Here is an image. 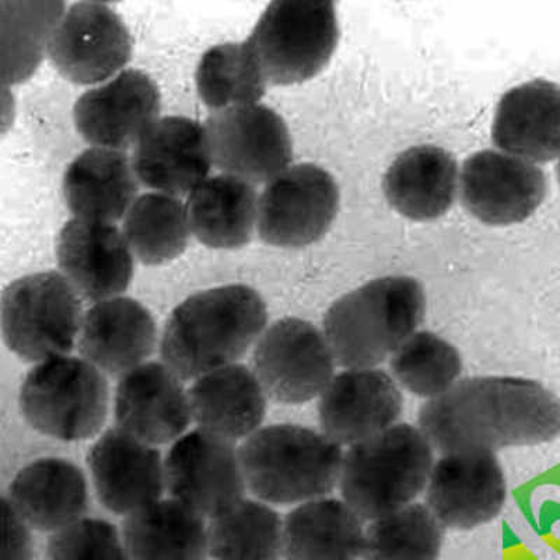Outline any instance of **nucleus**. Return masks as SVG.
Here are the masks:
<instances>
[{"mask_svg": "<svg viewBox=\"0 0 560 560\" xmlns=\"http://www.w3.org/2000/svg\"><path fill=\"white\" fill-rule=\"evenodd\" d=\"M419 427L443 454L535 446L559 436L560 399L533 380L465 378L423 405Z\"/></svg>", "mask_w": 560, "mask_h": 560, "instance_id": "nucleus-1", "label": "nucleus"}, {"mask_svg": "<svg viewBox=\"0 0 560 560\" xmlns=\"http://www.w3.org/2000/svg\"><path fill=\"white\" fill-rule=\"evenodd\" d=\"M267 325V304L247 284L202 290L170 314L160 339V357L183 382H194L238 363Z\"/></svg>", "mask_w": 560, "mask_h": 560, "instance_id": "nucleus-2", "label": "nucleus"}, {"mask_svg": "<svg viewBox=\"0 0 560 560\" xmlns=\"http://www.w3.org/2000/svg\"><path fill=\"white\" fill-rule=\"evenodd\" d=\"M424 314L427 296L417 279L378 278L338 299L323 332L339 366L373 369L417 332Z\"/></svg>", "mask_w": 560, "mask_h": 560, "instance_id": "nucleus-3", "label": "nucleus"}, {"mask_svg": "<svg viewBox=\"0 0 560 560\" xmlns=\"http://www.w3.org/2000/svg\"><path fill=\"white\" fill-rule=\"evenodd\" d=\"M238 453L248 492L269 504L323 499L341 478V446L299 424L261 428L240 444Z\"/></svg>", "mask_w": 560, "mask_h": 560, "instance_id": "nucleus-4", "label": "nucleus"}, {"mask_svg": "<svg viewBox=\"0 0 560 560\" xmlns=\"http://www.w3.org/2000/svg\"><path fill=\"white\" fill-rule=\"evenodd\" d=\"M432 469V446L422 430L395 424L349 448L339 488L362 522H374L409 506L428 487Z\"/></svg>", "mask_w": 560, "mask_h": 560, "instance_id": "nucleus-5", "label": "nucleus"}, {"mask_svg": "<svg viewBox=\"0 0 560 560\" xmlns=\"http://www.w3.org/2000/svg\"><path fill=\"white\" fill-rule=\"evenodd\" d=\"M20 411L35 432L61 442L96 438L107 422V376L82 357L34 364L20 387Z\"/></svg>", "mask_w": 560, "mask_h": 560, "instance_id": "nucleus-6", "label": "nucleus"}, {"mask_svg": "<svg viewBox=\"0 0 560 560\" xmlns=\"http://www.w3.org/2000/svg\"><path fill=\"white\" fill-rule=\"evenodd\" d=\"M82 298L61 272L26 275L2 294V335L10 352L28 363L65 357L78 347Z\"/></svg>", "mask_w": 560, "mask_h": 560, "instance_id": "nucleus-7", "label": "nucleus"}, {"mask_svg": "<svg viewBox=\"0 0 560 560\" xmlns=\"http://www.w3.org/2000/svg\"><path fill=\"white\" fill-rule=\"evenodd\" d=\"M247 39L269 84L307 82L337 49V9L331 2L277 0L264 10Z\"/></svg>", "mask_w": 560, "mask_h": 560, "instance_id": "nucleus-8", "label": "nucleus"}, {"mask_svg": "<svg viewBox=\"0 0 560 560\" xmlns=\"http://www.w3.org/2000/svg\"><path fill=\"white\" fill-rule=\"evenodd\" d=\"M339 202L331 173L317 164H292L259 194L258 236L273 247H308L331 229Z\"/></svg>", "mask_w": 560, "mask_h": 560, "instance_id": "nucleus-9", "label": "nucleus"}, {"mask_svg": "<svg viewBox=\"0 0 560 560\" xmlns=\"http://www.w3.org/2000/svg\"><path fill=\"white\" fill-rule=\"evenodd\" d=\"M335 363L324 332L302 318L278 319L254 347V373L268 398L279 404H304L322 395L335 377Z\"/></svg>", "mask_w": 560, "mask_h": 560, "instance_id": "nucleus-10", "label": "nucleus"}, {"mask_svg": "<svg viewBox=\"0 0 560 560\" xmlns=\"http://www.w3.org/2000/svg\"><path fill=\"white\" fill-rule=\"evenodd\" d=\"M208 142L213 167L245 182L268 184L292 166L293 143L287 122L262 103L210 113Z\"/></svg>", "mask_w": 560, "mask_h": 560, "instance_id": "nucleus-11", "label": "nucleus"}, {"mask_svg": "<svg viewBox=\"0 0 560 560\" xmlns=\"http://www.w3.org/2000/svg\"><path fill=\"white\" fill-rule=\"evenodd\" d=\"M47 55L69 82L97 86L117 77L131 61V34L108 4L73 3L58 20Z\"/></svg>", "mask_w": 560, "mask_h": 560, "instance_id": "nucleus-12", "label": "nucleus"}, {"mask_svg": "<svg viewBox=\"0 0 560 560\" xmlns=\"http://www.w3.org/2000/svg\"><path fill=\"white\" fill-rule=\"evenodd\" d=\"M164 474L170 498L210 520L243 500L247 490L236 443L198 428L172 444Z\"/></svg>", "mask_w": 560, "mask_h": 560, "instance_id": "nucleus-13", "label": "nucleus"}, {"mask_svg": "<svg viewBox=\"0 0 560 560\" xmlns=\"http://www.w3.org/2000/svg\"><path fill=\"white\" fill-rule=\"evenodd\" d=\"M547 192V174L538 164L502 150L472 154L459 174L464 208L489 226H509L532 218Z\"/></svg>", "mask_w": 560, "mask_h": 560, "instance_id": "nucleus-14", "label": "nucleus"}, {"mask_svg": "<svg viewBox=\"0 0 560 560\" xmlns=\"http://www.w3.org/2000/svg\"><path fill=\"white\" fill-rule=\"evenodd\" d=\"M160 107L158 84L140 70L125 69L84 92L74 103L73 119L92 147L127 152L158 121Z\"/></svg>", "mask_w": 560, "mask_h": 560, "instance_id": "nucleus-15", "label": "nucleus"}, {"mask_svg": "<svg viewBox=\"0 0 560 560\" xmlns=\"http://www.w3.org/2000/svg\"><path fill=\"white\" fill-rule=\"evenodd\" d=\"M506 494V479L493 453H452L434 465L427 503L443 527L471 529L497 517Z\"/></svg>", "mask_w": 560, "mask_h": 560, "instance_id": "nucleus-16", "label": "nucleus"}, {"mask_svg": "<svg viewBox=\"0 0 560 560\" xmlns=\"http://www.w3.org/2000/svg\"><path fill=\"white\" fill-rule=\"evenodd\" d=\"M88 464L100 503L117 516L127 517L166 492L162 454L117 427L93 444Z\"/></svg>", "mask_w": 560, "mask_h": 560, "instance_id": "nucleus-17", "label": "nucleus"}, {"mask_svg": "<svg viewBox=\"0 0 560 560\" xmlns=\"http://www.w3.org/2000/svg\"><path fill=\"white\" fill-rule=\"evenodd\" d=\"M402 405L401 389L383 370H345L319 395V427L339 446H353L393 428Z\"/></svg>", "mask_w": 560, "mask_h": 560, "instance_id": "nucleus-18", "label": "nucleus"}, {"mask_svg": "<svg viewBox=\"0 0 560 560\" xmlns=\"http://www.w3.org/2000/svg\"><path fill=\"white\" fill-rule=\"evenodd\" d=\"M117 428L152 446L174 443L194 422L184 382L163 362H147L118 378Z\"/></svg>", "mask_w": 560, "mask_h": 560, "instance_id": "nucleus-19", "label": "nucleus"}, {"mask_svg": "<svg viewBox=\"0 0 560 560\" xmlns=\"http://www.w3.org/2000/svg\"><path fill=\"white\" fill-rule=\"evenodd\" d=\"M57 259L79 296L93 304L124 296L132 282L135 257L117 224L70 219L58 236Z\"/></svg>", "mask_w": 560, "mask_h": 560, "instance_id": "nucleus-20", "label": "nucleus"}, {"mask_svg": "<svg viewBox=\"0 0 560 560\" xmlns=\"http://www.w3.org/2000/svg\"><path fill=\"white\" fill-rule=\"evenodd\" d=\"M132 164L150 191L188 197L213 168L207 128L197 119L160 117L135 144Z\"/></svg>", "mask_w": 560, "mask_h": 560, "instance_id": "nucleus-21", "label": "nucleus"}, {"mask_svg": "<svg viewBox=\"0 0 560 560\" xmlns=\"http://www.w3.org/2000/svg\"><path fill=\"white\" fill-rule=\"evenodd\" d=\"M156 347V322L138 300H103L83 315L78 339L80 357L107 377L121 378L147 363Z\"/></svg>", "mask_w": 560, "mask_h": 560, "instance_id": "nucleus-22", "label": "nucleus"}, {"mask_svg": "<svg viewBox=\"0 0 560 560\" xmlns=\"http://www.w3.org/2000/svg\"><path fill=\"white\" fill-rule=\"evenodd\" d=\"M4 498L30 528L57 533L86 516V475L69 459L38 458L20 469Z\"/></svg>", "mask_w": 560, "mask_h": 560, "instance_id": "nucleus-23", "label": "nucleus"}, {"mask_svg": "<svg viewBox=\"0 0 560 560\" xmlns=\"http://www.w3.org/2000/svg\"><path fill=\"white\" fill-rule=\"evenodd\" d=\"M494 147L542 164L560 158V88L537 79L500 98L492 125Z\"/></svg>", "mask_w": 560, "mask_h": 560, "instance_id": "nucleus-24", "label": "nucleus"}, {"mask_svg": "<svg viewBox=\"0 0 560 560\" xmlns=\"http://www.w3.org/2000/svg\"><path fill=\"white\" fill-rule=\"evenodd\" d=\"M198 429L236 443L262 428L268 395L252 368L243 363L194 380L188 389Z\"/></svg>", "mask_w": 560, "mask_h": 560, "instance_id": "nucleus-25", "label": "nucleus"}, {"mask_svg": "<svg viewBox=\"0 0 560 560\" xmlns=\"http://www.w3.org/2000/svg\"><path fill=\"white\" fill-rule=\"evenodd\" d=\"M139 185L127 152L90 147L69 164L62 189L73 218L115 224L137 201Z\"/></svg>", "mask_w": 560, "mask_h": 560, "instance_id": "nucleus-26", "label": "nucleus"}, {"mask_svg": "<svg viewBox=\"0 0 560 560\" xmlns=\"http://www.w3.org/2000/svg\"><path fill=\"white\" fill-rule=\"evenodd\" d=\"M383 187L388 203L404 218L439 219L453 207L458 192L457 160L430 144L405 150L385 173Z\"/></svg>", "mask_w": 560, "mask_h": 560, "instance_id": "nucleus-27", "label": "nucleus"}, {"mask_svg": "<svg viewBox=\"0 0 560 560\" xmlns=\"http://www.w3.org/2000/svg\"><path fill=\"white\" fill-rule=\"evenodd\" d=\"M258 202L254 184L229 174L210 175L185 202L192 236L209 248L245 247L257 232Z\"/></svg>", "mask_w": 560, "mask_h": 560, "instance_id": "nucleus-28", "label": "nucleus"}, {"mask_svg": "<svg viewBox=\"0 0 560 560\" xmlns=\"http://www.w3.org/2000/svg\"><path fill=\"white\" fill-rule=\"evenodd\" d=\"M122 538L131 560H207L205 517L173 498L125 517Z\"/></svg>", "mask_w": 560, "mask_h": 560, "instance_id": "nucleus-29", "label": "nucleus"}, {"mask_svg": "<svg viewBox=\"0 0 560 560\" xmlns=\"http://www.w3.org/2000/svg\"><path fill=\"white\" fill-rule=\"evenodd\" d=\"M363 539L362 520L338 499L302 503L283 522L287 560H358Z\"/></svg>", "mask_w": 560, "mask_h": 560, "instance_id": "nucleus-30", "label": "nucleus"}, {"mask_svg": "<svg viewBox=\"0 0 560 560\" xmlns=\"http://www.w3.org/2000/svg\"><path fill=\"white\" fill-rule=\"evenodd\" d=\"M121 230L135 259L144 265L174 261L192 236L182 198L154 191L139 195L125 214Z\"/></svg>", "mask_w": 560, "mask_h": 560, "instance_id": "nucleus-31", "label": "nucleus"}, {"mask_svg": "<svg viewBox=\"0 0 560 560\" xmlns=\"http://www.w3.org/2000/svg\"><path fill=\"white\" fill-rule=\"evenodd\" d=\"M195 83L199 98L212 113L257 104L269 84L248 39L209 48L198 63Z\"/></svg>", "mask_w": 560, "mask_h": 560, "instance_id": "nucleus-32", "label": "nucleus"}, {"mask_svg": "<svg viewBox=\"0 0 560 560\" xmlns=\"http://www.w3.org/2000/svg\"><path fill=\"white\" fill-rule=\"evenodd\" d=\"M209 555L214 560H280L283 522L258 499H243L210 520Z\"/></svg>", "mask_w": 560, "mask_h": 560, "instance_id": "nucleus-33", "label": "nucleus"}, {"mask_svg": "<svg viewBox=\"0 0 560 560\" xmlns=\"http://www.w3.org/2000/svg\"><path fill=\"white\" fill-rule=\"evenodd\" d=\"M2 78L4 84L28 79L48 54L63 2H16L2 0Z\"/></svg>", "mask_w": 560, "mask_h": 560, "instance_id": "nucleus-34", "label": "nucleus"}, {"mask_svg": "<svg viewBox=\"0 0 560 560\" xmlns=\"http://www.w3.org/2000/svg\"><path fill=\"white\" fill-rule=\"evenodd\" d=\"M443 537V524L429 508L409 504L369 525L360 559L438 560Z\"/></svg>", "mask_w": 560, "mask_h": 560, "instance_id": "nucleus-35", "label": "nucleus"}, {"mask_svg": "<svg viewBox=\"0 0 560 560\" xmlns=\"http://www.w3.org/2000/svg\"><path fill=\"white\" fill-rule=\"evenodd\" d=\"M395 382L420 398H438L453 388L463 372L457 348L429 331L415 332L389 360Z\"/></svg>", "mask_w": 560, "mask_h": 560, "instance_id": "nucleus-36", "label": "nucleus"}, {"mask_svg": "<svg viewBox=\"0 0 560 560\" xmlns=\"http://www.w3.org/2000/svg\"><path fill=\"white\" fill-rule=\"evenodd\" d=\"M47 560H131L122 535L107 520L83 517L57 533L47 547Z\"/></svg>", "mask_w": 560, "mask_h": 560, "instance_id": "nucleus-37", "label": "nucleus"}, {"mask_svg": "<svg viewBox=\"0 0 560 560\" xmlns=\"http://www.w3.org/2000/svg\"><path fill=\"white\" fill-rule=\"evenodd\" d=\"M4 518V559L3 560H32V535L30 527L14 509L10 506L8 499L3 497Z\"/></svg>", "mask_w": 560, "mask_h": 560, "instance_id": "nucleus-38", "label": "nucleus"}, {"mask_svg": "<svg viewBox=\"0 0 560 560\" xmlns=\"http://www.w3.org/2000/svg\"><path fill=\"white\" fill-rule=\"evenodd\" d=\"M557 173H558V179H559V184H560V158H559V162H558Z\"/></svg>", "mask_w": 560, "mask_h": 560, "instance_id": "nucleus-39", "label": "nucleus"}]
</instances>
